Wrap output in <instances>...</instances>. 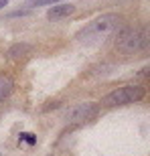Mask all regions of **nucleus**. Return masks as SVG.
Returning <instances> with one entry per match:
<instances>
[{"mask_svg":"<svg viewBox=\"0 0 150 156\" xmlns=\"http://www.w3.org/2000/svg\"><path fill=\"white\" fill-rule=\"evenodd\" d=\"M8 4V0H0V8H2V6H6Z\"/></svg>","mask_w":150,"mask_h":156,"instance_id":"nucleus-9","label":"nucleus"},{"mask_svg":"<svg viewBox=\"0 0 150 156\" xmlns=\"http://www.w3.org/2000/svg\"><path fill=\"white\" fill-rule=\"evenodd\" d=\"M146 45H148L146 30L136 29V27H126L116 37V49L124 55H136V53L144 51Z\"/></svg>","mask_w":150,"mask_h":156,"instance_id":"nucleus-2","label":"nucleus"},{"mask_svg":"<svg viewBox=\"0 0 150 156\" xmlns=\"http://www.w3.org/2000/svg\"><path fill=\"white\" fill-rule=\"evenodd\" d=\"M12 91V79L6 75H0V101H4Z\"/></svg>","mask_w":150,"mask_h":156,"instance_id":"nucleus-7","label":"nucleus"},{"mask_svg":"<svg viewBox=\"0 0 150 156\" xmlns=\"http://www.w3.org/2000/svg\"><path fill=\"white\" fill-rule=\"evenodd\" d=\"M75 6L73 4H61V6H53V8H49V12H47V18L49 20H61V18L69 16V14H73Z\"/></svg>","mask_w":150,"mask_h":156,"instance_id":"nucleus-5","label":"nucleus"},{"mask_svg":"<svg viewBox=\"0 0 150 156\" xmlns=\"http://www.w3.org/2000/svg\"><path fill=\"white\" fill-rule=\"evenodd\" d=\"M124 18L116 12H108V14H102V16L93 18L91 23L83 27V29L77 33L75 39L83 43V45H95V43H104L105 39H110L116 30L122 27Z\"/></svg>","mask_w":150,"mask_h":156,"instance_id":"nucleus-1","label":"nucleus"},{"mask_svg":"<svg viewBox=\"0 0 150 156\" xmlns=\"http://www.w3.org/2000/svg\"><path fill=\"white\" fill-rule=\"evenodd\" d=\"M53 2H57V0H27L23 6L29 10V6H43V4H53Z\"/></svg>","mask_w":150,"mask_h":156,"instance_id":"nucleus-8","label":"nucleus"},{"mask_svg":"<svg viewBox=\"0 0 150 156\" xmlns=\"http://www.w3.org/2000/svg\"><path fill=\"white\" fill-rule=\"evenodd\" d=\"M146 89L140 85H126V87H118L112 93H108L102 104L105 108H118V105H126V104H134V101H140L144 99Z\"/></svg>","mask_w":150,"mask_h":156,"instance_id":"nucleus-3","label":"nucleus"},{"mask_svg":"<svg viewBox=\"0 0 150 156\" xmlns=\"http://www.w3.org/2000/svg\"><path fill=\"white\" fill-rule=\"evenodd\" d=\"M99 112V105L93 101H85V104L73 105L71 110H67L65 114V122L67 124H85V122L93 120Z\"/></svg>","mask_w":150,"mask_h":156,"instance_id":"nucleus-4","label":"nucleus"},{"mask_svg":"<svg viewBox=\"0 0 150 156\" xmlns=\"http://www.w3.org/2000/svg\"><path fill=\"white\" fill-rule=\"evenodd\" d=\"M33 51V47L27 45V43H16V45H12L8 51H6V55L10 59H16V57H23V55H29V53Z\"/></svg>","mask_w":150,"mask_h":156,"instance_id":"nucleus-6","label":"nucleus"}]
</instances>
